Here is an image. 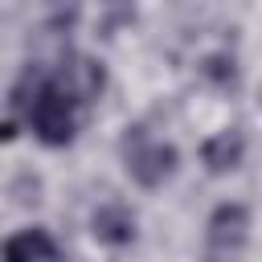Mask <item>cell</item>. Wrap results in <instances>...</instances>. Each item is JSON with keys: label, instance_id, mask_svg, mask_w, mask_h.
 Wrapping results in <instances>:
<instances>
[{"label": "cell", "instance_id": "cell-1", "mask_svg": "<svg viewBox=\"0 0 262 262\" xmlns=\"http://www.w3.org/2000/svg\"><path fill=\"white\" fill-rule=\"evenodd\" d=\"M25 119H29L33 135H37L41 143L66 147V143L74 139V131H78V102H74L53 78H45V86L37 90V98H33V106H29Z\"/></svg>", "mask_w": 262, "mask_h": 262}, {"label": "cell", "instance_id": "cell-2", "mask_svg": "<svg viewBox=\"0 0 262 262\" xmlns=\"http://www.w3.org/2000/svg\"><path fill=\"white\" fill-rule=\"evenodd\" d=\"M123 164H127L135 184L160 188L176 172V147L164 143V139H151L143 127H127V135H123Z\"/></svg>", "mask_w": 262, "mask_h": 262}, {"label": "cell", "instance_id": "cell-3", "mask_svg": "<svg viewBox=\"0 0 262 262\" xmlns=\"http://www.w3.org/2000/svg\"><path fill=\"white\" fill-rule=\"evenodd\" d=\"M53 82H57L78 106H90V102L102 94L106 74H102V66H98L94 57H86V53H70V57L53 70Z\"/></svg>", "mask_w": 262, "mask_h": 262}, {"label": "cell", "instance_id": "cell-4", "mask_svg": "<svg viewBox=\"0 0 262 262\" xmlns=\"http://www.w3.org/2000/svg\"><path fill=\"white\" fill-rule=\"evenodd\" d=\"M205 237H209V250L213 254H237L250 237V209L246 205H217L209 225H205Z\"/></svg>", "mask_w": 262, "mask_h": 262}, {"label": "cell", "instance_id": "cell-5", "mask_svg": "<svg viewBox=\"0 0 262 262\" xmlns=\"http://www.w3.org/2000/svg\"><path fill=\"white\" fill-rule=\"evenodd\" d=\"M242 156H246V135H242V127H225V131H217V135H209V139L201 143V164H205L209 172H233V168L242 164Z\"/></svg>", "mask_w": 262, "mask_h": 262}, {"label": "cell", "instance_id": "cell-6", "mask_svg": "<svg viewBox=\"0 0 262 262\" xmlns=\"http://www.w3.org/2000/svg\"><path fill=\"white\" fill-rule=\"evenodd\" d=\"M90 229H94V237L106 242V246H127V242H135V213H131L127 205H119V201H106V205L94 209Z\"/></svg>", "mask_w": 262, "mask_h": 262}, {"label": "cell", "instance_id": "cell-7", "mask_svg": "<svg viewBox=\"0 0 262 262\" xmlns=\"http://www.w3.org/2000/svg\"><path fill=\"white\" fill-rule=\"evenodd\" d=\"M4 262H66V254L45 229H20L4 242Z\"/></svg>", "mask_w": 262, "mask_h": 262}, {"label": "cell", "instance_id": "cell-8", "mask_svg": "<svg viewBox=\"0 0 262 262\" xmlns=\"http://www.w3.org/2000/svg\"><path fill=\"white\" fill-rule=\"evenodd\" d=\"M196 74L205 78V82H213V86H221V90H233L237 86V66H233V53H205L201 57V66H196Z\"/></svg>", "mask_w": 262, "mask_h": 262}, {"label": "cell", "instance_id": "cell-9", "mask_svg": "<svg viewBox=\"0 0 262 262\" xmlns=\"http://www.w3.org/2000/svg\"><path fill=\"white\" fill-rule=\"evenodd\" d=\"M135 20V0H98V33L111 37L115 29Z\"/></svg>", "mask_w": 262, "mask_h": 262}, {"label": "cell", "instance_id": "cell-10", "mask_svg": "<svg viewBox=\"0 0 262 262\" xmlns=\"http://www.w3.org/2000/svg\"><path fill=\"white\" fill-rule=\"evenodd\" d=\"M78 8H82V0H45V16L61 33H70V25L78 20Z\"/></svg>", "mask_w": 262, "mask_h": 262}]
</instances>
